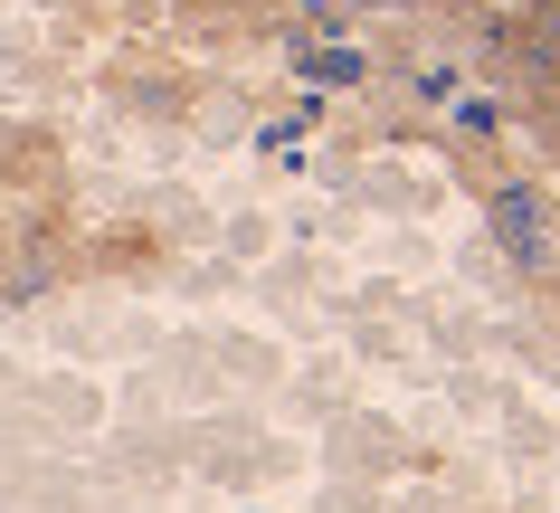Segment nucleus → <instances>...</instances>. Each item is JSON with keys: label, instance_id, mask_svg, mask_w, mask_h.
Returning <instances> with one entry per match:
<instances>
[{"label": "nucleus", "instance_id": "1", "mask_svg": "<svg viewBox=\"0 0 560 513\" xmlns=\"http://www.w3.org/2000/svg\"><path fill=\"white\" fill-rule=\"evenodd\" d=\"M485 210H494L503 247H513V267H532V276L551 267V229H541V200H532V190H494Z\"/></svg>", "mask_w": 560, "mask_h": 513}, {"label": "nucleus", "instance_id": "2", "mask_svg": "<svg viewBox=\"0 0 560 513\" xmlns=\"http://www.w3.org/2000/svg\"><path fill=\"white\" fill-rule=\"evenodd\" d=\"M456 124H466V133H494L503 105H494V95H466V105H456Z\"/></svg>", "mask_w": 560, "mask_h": 513}]
</instances>
